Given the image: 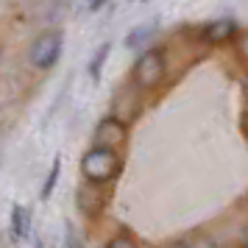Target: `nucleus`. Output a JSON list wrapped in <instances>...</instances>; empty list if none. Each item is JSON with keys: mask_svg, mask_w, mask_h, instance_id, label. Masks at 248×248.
Wrapping results in <instances>:
<instances>
[{"mask_svg": "<svg viewBox=\"0 0 248 248\" xmlns=\"http://www.w3.org/2000/svg\"><path fill=\"white\" fill-rule=\"evenodd\" d=\"M123 168V159L114 148H101L92 145L84 159H81V173L87 181H95V184H106V181L117 179V173Z\"/></svg>", "mask_w": 248, "mask_h": 248, "instance_id": "f257e3e1", "label": "nucleus"}, {"mask_svg": "<svg viewBox=\"0 0 248 248\" xmlns=\"http://www.w3.org/2000/svg\"><path fill=\"white\" fill-rule=\"evenodd\" d=\"M165 73H168V62H165V53L159 50V47H148L140 53L134 64V87L137 90H154L162 84L165 78Z\"/></svg>", "mask_w": 248, "mask_h": 248, "instance_id": "f03ea898", "label": "nucleus"}, {"mask_svg": "<svg viewBox=\"0 0 248 248\" xmlns=\"http://www.w3.org/2000/svg\"><path fill=\"white\" fill-rule=\"evenodd\" d=\"M62 47H64V36H62V31L50 28V31H42V34L31 42V47H28V59H31L34 67L50 70V67H56L59 56H62Z\"/></svg>", "mask_w": 248, "mask_h": 248, "instance_id": "7ed1b4c3", "label": "nucleus"}, {"mask_svg": "<svg viewBox=\"0 0 248 248\" xmlns=\"http://www.w3.org/2000/svg\"><path fill=\"white\" fill-rule=\"evenodd\" d=\"M125 140H128V125L120 117H103L92 131V142L101 148H114L117 151Z\"/></svg>", "mask_w": 248, "mask_h": 248, "instance_id": "20e7f679", "label": "nucleus"}, {"mask_svg": "<svg viewBox=\"0 0 248 248\" xmlns=\"http://www.w3.org/2000/svg\"><path fill=\"white\" fill-rule=\"evenodd\" d=\"M237 31H240V25L237 20L232 17H220V20H212V23H206L201 28V39L206 45H223L229 39H234Z\"/></svg>", "mask_w": 248, "mask_h": 248, "instance_id": "39448f33", "label": "nucleus"}, {"mask_svg": "<svg viewBox=\"0 0 248 248\" xmlns=\"http://www.w3.org/2000/svg\"><path fill=\"white\" fill-rule=\"evenodd\" d=\"M78 203H81V209H84L87 215H98L103 209V203H106V192L101 190V184L90 181V184H84V187H81Z\"/></svg>", "mask_w": 248, "mask_h": 248, "instance_id": "423d86ee", "label": "nucleus"}, {"mask_svg": "<svg viewBox=\"0 0 248 248\" xmlns=\"http://www.w3.org/2000/svg\"><path fill=\"white\" fill-rule=\"evenodd\" d=\"M154 34H156V25H154V23L137 25L134 31L125 36V47H128V50H140V47H145L148 39H154Z\"/></svg>", "mask_w": 248, "mask_h": 248, "instance_id": "0eeeda50", "label": "nucleus"}, {"mask_svg": "<svg viewBox=\"0 0 248 248\" xmlns=\"http://www.w3.org/2000/svg\"><path fill=\"white\" fill-rule=\"evenodd\" d=\"M28 232H31V215H28L25 206L14 203L12 206V234L14 237H28Z\"/></svg>", "mask_w": 248, "mask_h": 248, "instance_id": "6e6552de", "label": "nucleus"}, {"mask_svg": "<svg viewBox=\"0 0 248 248\" xmlns=\"http://www.w3.org/2000/svg\"><path fill=\"white\" fill-rule=\"evenodd\" d=\"M109 50H112V42H103V45L95 50V56H92V62H90V76H92V81H101V73H103L106 59H109Z\"/></svg>", "mask_w": 248, "mask_h": 248, "instance_id": "1a4fd4ad", "label": "nucleus"}, {"mask_svg": "<svg viewBox=\"0 0 248 248\" xmlns=\"http://www.w3.org/2000/svg\"><path fill=\"white\" fill-rule=\"evenodd\" d=\"M59 170H62V156L53 159V165H50V170H47V179H45V184H42V192H39V198H42V201H47V198L53 195V190H56Z\"/></svg>", "mask_w": 248, "mask_h": 248, "instance_id": "9d476101", "label": "nucleus"}, {"mask_svg": "<svg viewBox=\"0 0 248 248\" xmlns=\"http://www.w3.org/2000/svg\"><path fill=\"white\" fill-rule=\"evenodd\" d=\"M106 248H137V243H134V237L117 234V237H112V240H109V246H106Z\"/></svg>", "mask_w": 248, "mask_h": 248, "instance_id": "9b49d317", "label": "nucleus"}, {"mask_svg": "<svg viewBox=\"0 0 248 248\" xmlns=\"http://www.w3.org/2000/svg\"><path fill=\"white\" fill-rule=\"evenodd\" d=\"M237 50H240V56L248 62V31L246 34H240V42H237Z\"/></svg>", "mask_w": 248, "mask_h": 248, "instance_id": "f8f14e48", "label": "nucleus"}, {"mask_svg": "<svg viewBox=\"0 0 248 248\" xmlns=\"http://www.w3.org/2000/svg\"><path fill=\"white\" fill-rule=\"evenodd\" d=\"M190 248H215L212 240H206V237H198L195 243H190Z\"/></svg>", "mask_w": 248, "mask_h": 248, "instance_id": "ddd939ff", "label": "nucleus"}, {"mask_svg": "<svg viewBox=\"0 0 248 248\" xmlns=\"http://www.w3.org/2000/svg\"><path fill=\"white\" fill-rule=\"evenodd\" d=\"M103 3H106V0H90L87 9H90V12H98V9H103Z\"/></svg>", "mask_w": 248, "mask_h": 248, "instance_id": "4468645a", "label": "nucleus"}, {"mask_svg": "<svg viewBox=\"0 0 248 248\" xmlns=\"http://www.w3.org/2000/svg\"><path fill=\"white\" fill-rule=\"evenodd\" d=\"M67 248H81V243H78V237L73 234V232H70V234H67Z\"/></svg>", "mask_w": 248, "mask_h": 248, "instance_id": "2eb2a0df", "label": "nucleus"}, {"mask_svg": "<svg viewBox=\"0 0 248 248\" xmlns=\"http://www.w3.org/2000/svg\"><path fill=\"white\" fill-rule=\"evenodd\" d=\"M240 248H248V226L243 229V234H240Z\"/></svg>", "mask_w": 248, "mask_h": 248, "instance_id": "dca6fc26", "label": "nucleus"}, {"mask_svg": "<svg viewBox=\"0 0 248 248\" xmlns=\"http://www.w3.org/2000/svg\"><path fill=\"white\" fill-rule=\"evenodd\" d=\"M165 248H190V243H181V240H176V243H168Z\"/></svg>", "mask_w": 248, "mask_h": 248, "instance_id": "f3484780", "label": "nucleus"}, {"mask_svg": "<svg viewBox=\"0 0 248 248\" xmlns=\"http://www.w3.org/2000/svg\"><path fill=\"white\" fill-rule=\"evenodd\" d=\"M246 87H248V78H246Z\"/></svg>", "mask_w": 248, "mask_h": 248, "instance_id": "a211bd4d", "label": "nucleus"}]
</instances>
